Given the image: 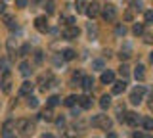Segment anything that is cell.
Returning <instances> with one entry per match:
<instances>
[{"mask_svg":"<svg viewBox=\"0 0 153 138\" xmlns=\"http://www.w3.org/2000/svg\"><path fill=\"white\" fill-rule=\"evenodd\" d=\"M111 125H113V121H111L107 115H96V117L92 119V127H96V128L109 131V128H111Z\"/></svg>","mask_w":153,"mask_h":138,"instance_id":"cell-1","label":"cell"},{"mask_svg":"<svg viewBox=\"0 0 153 138\" xmlns=\"http://www.w3.org/2000/svg\"><path fill=\"white\" fill-rule=\"evenodd\" d=\"M134 77L138 81H143L146 79V67H143V65H138V67L134 69Z\"/></svg>","mask_w":153,"mask_h":138,"instance_id":"cell-15","label":"cell"},{"mask_svg":"<svg viewBox=\"0 0 153 138\" xmlns=\"http://www.w3.org/2000/svg\"><path fill=\"white\" fill-rule=\"evenodd\" d=\"M42 2V0H31V4H33V6H36V4H40Z\"/></svg>","mask_w":153,"mask_h":138,"instance_id":"cell-44","label":"cell"},{"mask_svg":"<svg viewBox=\"0 0 153 138\" xmlns=\"http://www.w3.org/2000/svg\"><path fill=\"white\" fill-rule=\"evenodd\" d=\"M0 84H2V83H0Z\"/></svg>","mask_w":153,"mask_h":138,"instance_id":"cell-48","label":"cell"},{"mask_svg":"<svg viewBox=\"0 0 153 138\" xmlns=\"http://www.w3.org/2000/svg\"><path fill=\"white\" fill-rule=\"evenodd\" d=\"M80 84H82V88L86 90V92H90V90H92V87H94V79H92V77H82Z\"/></svg>","mask_w":153,"mask_h":138,"instance_id":"cell-13","label":"cell"},{"mask_svg":"<svg viewBox=\"0 0 153 138\" xmlns=\"http://www.w3.org/2000/svg\"><path fill=\"white\" fill-rule=\"evenodd\" d=\"M27 2H29V0H16V6H17V8H25Z\"/></svg>","mask_w":153,"mask_h":138,"instance_id":"cell-31","label":"cell"},{"mask_svg":"<svg viewBox=\"0 0 153 138\" xmlns=\"http://www.w3.org/2000/svg\"><path fill=\"white\" fill-rule=\"evenodd\" d=\"M13 127H16V123L13 121H6L2 127V136L4 138H12L13 136Z\"/></svg>","mask_w":153,"mask_h":138,"instance_id":"cell-8","label":"cell"},{"mask_svg":"<svg viewBox=\"0 0 153 138\" xmlns=\"http://www.w3.org/2000/svg\"><path fill=\"white\" fill-rule=\"evenodd\" d=\"M29 50H31V46H29V44H25V46H23L21 50H19V56H25V54H27Z\"/></svg>","mask_w":153,"mask_h":138,"instance_id":"cell-32","label":"cell"},{"mask_svg":"<svg viewBox=\"0 0 153 138\" xmlns=\"http://www.w3.org/2000/svg\"><path fill=\"white\" fill-rule=\"evenodd\" d=\"M102 17L105 21H115V17H117V8L113 6V4H107V6H103L102 10Z\"/></svg>","mask_w":153,"mask_h":138,"instance_id":"cell-3","label":"cell"},{"mask_svg":"<svg viewBox=\"0 0 153 138\" xmlns=\"http://www.w3.org/2000/svg\"><path fill=\"white\" fill-rule=\"evenodd\" d=\"M146 21H147V23L153 21V12H146Z\"/></svg>","mask_w":153,"mask_h":138,"instance_id":"cell-34","label":"cell"},{"mask_svg":"<svg viewBox=\"0 0 153 138\" xmlns=\"http://www.w3.org/2000/svg\"><path fill=\"white\" fill-rule=\"evenodd\" d=\"M92 67H94V69H102V67H103V61H102V60H96L94 63H92Z\"/></svg>","mask_w":153,"mask_h":138,"instance_id":"cell-30","label":"cell"},{"mask_svg":"<svg viewBox=\"0 0 153 138\" xmlns=\"http://www.w3.org/2000/svg\"><path fill=\"white\" fill-rule=\"evenodd\" d=\"M42 138H56L54 134H42Z\"/></svg>","mask_w":153,"mask_h":138,"instance_id":"cell-45","label":"cell"},{"mask_svg":"<svg viewBox=\"0 0 153 138\" xmlns=\"http://www.w3.org/2000/svg\"><path fill=\"white\" fill-rule=\"evenodd\" d=\"M143 94H146V88H143V87H142V84H140V87H136V88H134V90H132V94H130V102L134 104V106H138V104H140V102H142V98H143Z\"/></svg>","mask_w":153,"mask_h":138,"instance_id":"cell-4","label":"cell"},{"mask_svg":"<svg viewBox=\"0 0 153 138\" xmlns=\"http://www.w3.org/2000/svg\"><path fill=\"white\" fill-rule=\"evenodd\" d=\"M27 104H29V107H36V106H38V100H36L35 96H31V94H29V102H27Z\"/></svg>","mask_w":153,"mask_h":138,"instance_id":"cell-28","label":"cell"},{"mask_svg":"<svg viewBox=\"0 0 153 138\" xmlns=\"http://www.w3.org/2000/svg\"><path fill=\"white\" fill-rule=\"evenodd\" d=\"M4 10H6V4H2V2H0V13H4Z\"/></svg>","mask_w":153,"mask_h":138,"instance_id":"cell-41","label":"cell"},{"mask_svg":"<svg viewBox=\"0 0 153 138\" xmlns=\"http://www.w3.org/2000/svg\"><path fill=\"white\" fill-rule=\"evenodd\" d=\"M17 131L21 132L23 136H31L33 132H35V125H33L31 121H27V119H21V121H17Z\"/></svg>","mask_w":153,"mask_h":138,"instance_id":"cell-2","label":"cell"},{"mask_svg":"<svg viewBox=\"0 0 153 138\" xmlns=\"http://www.w3.org/2000/svg\"><path fill=\"white\" fill-rule=\"evenodd\" d=\"M44 8L48 13H54V0H46L44 2Z\"/></svg>","mask_w":153,"mask_h":138,"instance_id":"cell-24","label":"cell"},{"mask_svg":"<svg viewBox=\"0 0 153 138\" xmlns=\"http://www.w3.org/2000/svg\"><path fill=\"white\" fill-rule=\"evenodd\" d=\"M19 71H21V75H25V77H29V75H31V65H29L27 63V61H23V63L21 65H19Z\"/></svg>","mask_w":153,"mask_h":138,"instance_id":"cell-19","label":"cell"},{"mask_svg":"<svg viewBox=\"0 0 153 138\" xmlns=\"http://www.w3.org/2000/svg\"><path fill=\"white\" fill-rule=\"evenodd\" d=\"M59 104V96H50L48 98V107H56Z\"/></svg>","mask_w":153,"mask_h":138,"instance_id":"cell-23","label":"cell"},{"mask_svg":"<svg viewBox=\"0 0 153 138\" xmlns=\"http://www.w3.org/2000/svg\"><path fill=\"white\" fill-rule=\"evenodd\" d=\"M100 10H102V6H100V2H96V0H94V2H90V4H86V16H88L90 17V19H94V17L96 16H98V13H100Z\"/></svg>","mask_w":153,"mask_h":138,"instance_id":"cell-5","label":"cell"},{"mask_svg":"<svg viewBox=\"0 0 153 138\" xmlns=\"http://www.w3.org/2000/svg\"><path fill=\"white\" fill-rule=\"evenodd\" d=\"M115 33H117L119 37H124V35H126V27H124V25H117V29H115Z\"/></svg>","mask_w":153,"mask_h":138,"instance_id":"cell-27","label":"cell"},{"mask_svg":"<svg viewBox=\"0 0 153 138\" xmlns=\"http://www.w3.org/2000/svg\"><path fill=\"white\" fill-rule=\"evenodd\" d=\"M119 71H121L123 77H126V75H128V67H126V65H121V69H119Z\"/></svg>","mask_w":153,"mask_h":138,"instance_id":"cell-33","label":"cell"},{"mask_svg":"<svg viewBox=\"0 0 153 138\" xmlns=\"http://www.w3.org/2000/svg\"><path fill=\"white\" fill-rule=\"evenodd\" d=\"M80 81H82V73H80V71H76V73H73V83H76V84H79Z\"/></svg>","mask_w":153,"mask_h":138,"instance_id":"cell-29","label":"cell"},{"mask_svg":"<svg viewBox=\"0 0 153 138\" xmlns=\"http://www.w3.org/2000/svg\"><path fill=\"white\" fill-rule=\"evenodd\" d=\"M124 123H128L130 127H138L142 123V119L138 117V113H134V111H128V113H124V119H123Z\"/></svg>","mask_w":153,"mask_h":138,"instance_id":"cell-6","label":"cell"},{"mask_svg":"<svg viewBox=\"0 0 153 138\" xmlns=\"http://www.w3.org/2000/svg\"><path fill=\"white\" fill-rule=\"evenodd\" d=\"M79 35H80V31H79V27H75V25H69V27L63 31V37H65V39H69V40L76 39Z\"/></svg>","mask_w":153,"mask_h":138,"instance_id":"cell-7","label":"cell"},{"mask_svg":"<svg viewBox=\"0 0 153 138\" xmlns=\"http://www.w3.org/2000/svg\"><path fill=\"white\" fill-rule=\"evenodd\" d=\"M124 19L130 21V19H132V13H130V12H126V13H124Z\"/></svg>","mask_w":153,"mask_h":138,"instance_id":"cell-39","label":"cell"},{"mask_svg":"<svg viewBox=\"0 0 153 138\" xmlns=\"http://www.w3.org/2000/svg\"><path fill=\"white\" fill-rule=\"evenodd\" d=\"M76 102H79V96H67L65 98V106L67 107H73Z\"/></svg>","mask_w":153,"mask_h":138,"instance_id":"cell-21","label":"cell"},{"mask_svg":"<svg viewBox=\"0 0 153 138\" xmlns=\"http://www.w3.org/2000/svg\"><path fill=\"white\" fill-rule=\"evenodd\" d=\"M128 56H130V54H128V50H124V52H121V54H119V58H121V60H126Z\"/></svg>","mask_w":153,"mask_h":138,"instance_id":"cell-36","label":"cell"},{"mask_svg":"<svg viewBox=\"0 0 153 138\" xmlns=\"http://www.w3.org/2000/svg\"><path fill=\"white\" fill-rule=\"evenodd\" d=\"M35 27H36L40 33H46V31H48V21H46V17H44V16L36 17V19H35Z\"/></svg>","mask_w":153,"mask_h":138,"instance_id":"cell-10","label":"cell"},{"mask_svg":"<svg viewBox=\"0 0 153 138\" xmlns=\"http://www.w3.org/2000/svg\"><path fill=\"white\" fill-rule=\"evenodd\" d=\"M75 56H76V52H75V50H71V48H67V50H63V52H61V58H63V60H67V61H69V60H73Z\"/></svg>","mask_w":153,"mask_h":138,"instance_id":"cell-18","label":"cell"},{"mask_svg":"<svg viewBox=\"0 0 153 138\" xmlns=\"http://www.w3.org/2000/svg\"><path fill=\"white\" fill-rule=\"evenodd\" d=\"M88 33H90V39H96V35H98V29H96V27L92 25V23H90V25H88Z\"/></svg>","mask_w":153,"mask_h":138,"instance_id":"cell-26","label":"cell"},{"mask_svg":"<svg viewBox=\"0 0 153 138\" xmlns=\"http://www.w3.org/2000/svg\"><path fill=\"white\" fill-rule=\"evenodd\" d=\"M107 138H119V136L115 134V132H109V134H107Z\"/></svg>","mask_w":153,"mask_h":138,"instance_id":"cell-43","label":"cell"},{"mask_svg":"<svg viewBox=\"0 0 153 138\" xmlns=\"http://www.w3.org/2000/svg\"><path fill=\"white\" fill-rule=\"evenodd\" d=\"M40 117L46 119V121H52V119H54V113H52V109H44V111L40 113Z\"/></svg>","mask_w":153,"mask_h":138,"instance_id":"cell-22","label":"cell"},{"mask_svg":"<svg viewBox=\"0 0 153 138\" xmlns=\"http://www.w3.org/2000/svg\"><path fill=\"white\" fill-rule=\"evenodd\" d=\"M35 60H36V63H40V61H42V52H36V54H35Z\"/></svg>","mask_w":153,"mask_h":138,"instance_id":"cell-37","label":"cell"},{"mask_svg":"<svg viewBox=\"0 0 153 138\" xmlns=\"http://www.w3.org/2000/svg\"><path fill=\"white\" fill-rule=\"evenodd\" d=\"M149 107H151V109H153V102H151V104H149Z\"/></svg>","mask_w":153,"mask_h":138,"instance_id":"cell-47","label":"cell"},{"mask_svg":"<svg viewBox=\"0 0 153 138\" xmlns=\"http://www.w3.org/2000/svg\"><path fill=\"white\" fill-rule=\"evenodd\" d=\"M132 138H146V136H143V134H142V132H136V134H134Z\"/></svg>","mask_w":153,"mask_h":138,"instance_id":"cell-42","label":"cell"},{"mask_svg":"<svg viewBox=\"0 0 153 138\" xmlns=\"http://www.w3.org/2000/svg\"><path fill=\"white\" fill-rule=\"evenodd\" d=\"M100 106H102V109H107L109 106H111V96H107V94L102 96L100 98Z\"/></svg>","mask_w":153,"mask_h":138,"instance_id":"cell-17","label":"cell"},{"mask_svg":"<svg viewBox=\"0 0 153 138\" xmlns=\"http://www.w3.org/2000/svg\"><path fill=\"white\" fill-rule=\"evenodd\" d=\"M124 88H126V83L124 81H119V83H113V94H123Z\"/></svg>","mask_w":153,"mask_h":138,"instance_id":"cell-14","label":"cell"},{"mask_svg":"<svg viewBox=\"0 0 153 138\" xmlns=\"http://www.w3.org/2000/svg\"><path fill=\"white\" fill-rule=\"evenodd\" d=\"M142 125H143V128H146V131H153V119H149V117L142 119Z\"/></svg>","mask_w":153,"mask_h":138,"instance_id":"cell-20","label":"cell"},{"mask_svg":"<svg viewBox=\"0 0 153 138\" xmlns=\"http://www.w3.org/2000/svg\"><path fill=\"white\" fill-rule=\"evenodd\" d=\"M56 123H57V127H63V125H65V119L59 117V119H56Z\"/></svg>","mask_w":153,"mask_h":138,"instance_id":"cell-38","label":"cell"},{"mask_svg":"<svg viewBox=\"0 0 153 138\" xmlns=\"http://www.w3.org/2000/svg\"><path fill=\"white\" fill-rule=\"evenodd\" d=\"M80 106V109H90L92 107V98L90 96H79V102H76Z\"/></svg>","mask_w":153,"mask_h":138,"instance_id":"cell-11","label":"cell"},{"mask_svg":"<svg viewBox=\"0 0 153 138\" xmlns=\"http://www.w3.org/2000/svg\"><path fill=\"white\" fill-rule=\"evenodd\" d=\"M132 31H134V35H142V33H143V25H142V23H136V25L132 27Z\"/></svg>","mask_w":153,"mask_h":138,"instance_id":"cell-25","label":"cell"},{"mask_svg":"<svg viewBox=\"0 0 153 138\" xmlns=\"http://www.w3.org/2000/svg\"><path fill=\"white\" fill-rule=\"evenodd\" d=\"M6 67H8V60H0V69L6 71Z\"/></svg>","mask_w":153,"mask_h":138,"instance_id":"cell-35","label":"cell"},{"mask_svg":"<svg viewBox=\"0 0 153 138\" xmlns=\"http://www.w3.org/2000/svg\"><path fill=\"white\" fill-rule=\"evenodd\" d=\"M86 4H88V0H76V2H75L76 13H82V12L86 10Z\"/></svg>","mask_w":153,"mask_h":138,"instance_id":"cell-16","label":"cell"},{"mask_svg":"<svg viewBox=\"0 0 153 138\" xmlns=\"http://www.w3.org/2000/svg\"><path fill=\"white\" fill-rule=\"evenodd\" d=\"M113 81H115V73H113V71H103V73H102V83L103 84H111Z\"/></svg>","mask_w":153,"mask_h":138,"instance_id":"cell-12","label":"cell"},{"mask_svg":"<svg viewBox=\"0 0 153 138\" xmlns=\"http://www.w3.org/2000/svg\"><path fill=\"white\" fill-rule=\"evenodd\" d=\"M79 113H80V109H76V107L73 106V115H75V117H79Z\"/></svg>","mask_w":153,"mask_h":138,"instance_id":"cell-40","label":"cell"},{"mask_svg":"<svg viewBox=\"0 0 153 138\" xmlns=\"http://www.w3.org/2000/svg\"><path fill=\"white\" fill-rule=\"evenodd\" d=\"M33 88H35V84H33L31 81H25V83L19 87V96H29V94L33 92Z\"/></svg>","mask_w":153,"mask_h":138,"instance_id":"cell-9","label":"cell"},{"mask_svg":"<svg viewBox=\"0 0 153 138\" xmlns=\"http://www.w3.org/2000/svg\"><path fill=\"white\" fill-rule=\"evenodd\" d=\"M149 61H151V63H153V52H151V54H149Z\"/></svg>","mask_w":153,"mask_h":138,"instance_id":"cell-46","label":"cell"}]
</instances>
